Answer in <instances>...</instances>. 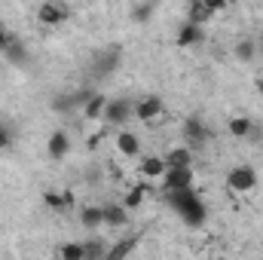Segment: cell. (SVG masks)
Here are the masks:
<instances>
[{"mask_svg":"<svg viewBox=\"0 0 263 260\" xmlns=\"http://www.w3.org/2000/svg\"><path fill=\"white\" fill-rule=\"evenodd\" d=\"M162 159H165V169H193V150L187 144L172 147Z\"/></svg>","mask_w":263,"mask_h":260,"instance_id":"5bb4252c","label":"cell"},{"mask_svg":"<svg viewBox=\"0 0 263 260\" xmlns=\"http://www.w3.org/2000/svg\"><path fill=\"white\" fill-rule=\"evenodd\" d=\"M257 52H260V46H257L254 37H242V40L236 43V59H239V62H254Z\"/></svg>","mask_w":263,"mask_h":260,"instance_id":"d6986e66","label":"cell"},{"mask_svg":"<svg viewBox=\"0 0 263 260\" xmlns=\"http://www.w3.org/2000/svg\"><path fill=\"white\" fill-rule=\"evenodd\" d=\"M147 190H150L147 184H135V187H132L129 193L123 196V208H126V211H135V208H138V205L144 202V196H147Z\"/></svg>","mask_w":263,"mask_h":260,"instance_id":"603a6c76","label":"cell"},{"mask_svg":"<svg viewBox=\"0 0 263 260\" xmlns=\"http://www.w3.org/2000/svg\"><path fill=\"white\" fill-rule=\"evenodd\" d=\"M3 55H6L12 65H25V62H28V49H25V43H22V40H12V43L3 49Z\"/></svg>","mask_w":263,"mask_h":260,"instance_id":"cb8c5ba5","label":"cell"},{"mask_svg":"<svg viewBox=\"0 0 263 260\" xmlns=\"http://www.w3.org/2000/svg\"><path fill=\"white\" fill-rule=\"evenodd\" d=\"M254 132V120L251 117H233L230 120V135L233 138H251Z\"/></svg>","mask_w":263,"mask_h":260,"instance_id":"7402d4cb","label":"cell"},{"mask_svg":"<svg viewBox=\"0 0 263 260\" xmlns=\"http://www.w3.org/2000/svg\"><path fill=\"white\" fill-rule=\"evenodd\" d=\"M211 18H214V9H211L205 0H190V3H187V22H190V25L205 28Z\"/></svg>","mask_w":263,"mask_h":260,"instance_id":"e0dca14e","label":"cell"},{"mask_svg":"<svg viewBox=\"0 0 263 260\" xmlns=\"http://www.w3.org/2000/svg\"><path fill=\"white\" fill-rule=\"evenodd\" d=\"M257 89H260V95H263V77H260V80H257Z\"/></svg>","mask_w":263,"mask_h":260,"instance_id":"f546056e","label":"cell"},{"mask_svg":"<svg viewBox=\"0 0 263 260\" xmlns=\"http://www.w3.org/2000/svg\"><path fill=\"white\" fill-rule=\"evenodd\" d=\"M153 12H156V3H132L129 18L135 25H147V22L153 18Z\"/></svg>","mask_w":263,"mask_h":260,"instance_id":"44dd1931","label":"cell"},{"mask_svg":"<svg viewBox=\"0 0 263 260\" xmlns=\"http://www.w3.org/2000/svg\"><path fill=\"white\" fill-rule=\"evenodd\" d=\"M101 211H104V227H110V230L129 227L132 214L123 208V202H107V205H101Z\"/></svg>","mask_w":263,"mask_h":260,"instance_id":"ba28073f","label":"cell"},{"mask_svg":"<svg viewBox=\"0 0 263 260\" xmlns=\"http://www.w3.org/2000/svg\"><path fill=\"white\" fill-rule=\"evenodd\" d=\"M123 65V49L120 46H107V49H101L95 59H92V77L95 80H104V77H110V73H117V67Z\"/></svg>","mask_w":263,"mask_h":260,"instance_id":"277c9868","label":"cell"},{"mask_svg":"<svg viewBox=\"0 0 263 260\" xmlns=\"http://www.w3.org/2000/svg\"><path fill=\"white\" fill-rule=\"evenodd\" d=\"M162 110H165V107H162V98H159V95H144V98L135 101V120H138V123L153 126V120H159Z\"/></svg>","mask_w":263,"mask_h":260,"instance_id":"8992f818","label":"cell"},{"mask_svg":"<svg viewBox=\"0 0 263 260\" xmlns=\"http://www.w3.org/2000/svg\"><path fill=\"white\" fill-rule=\"evenodd\" d=\"M59 260H86V245L83 242H62L59 245Z\"/></svg>","mask_w":263,"mask_h":260,"instance_id":"ffe728a7","label":"cell"},{"mask_svg":"<svg viewBox=\"0 0 263 260\" xmlns=\"http://www.w3.org/2000/svg\"><path fill=\"white\" fill-rule=\"evenodd\" d=\"M46 153H49V159H65L70 153V135L65 129H55L46 141Z\"/></svg>","mask_w":263,"mask_h":260,"instance_id":"4fadbf2b","label":"cell"},{"mask_svg":"<svg viewBox=\"0 0 263 260\" xmlns=\"http://www.w3.org/2000/svg\"><path fill=\"white\" fill-rule=\"evenodd\" d=\"M138 242H141V236L138 233H132V236H123L120 242H114L110 248H107V254L101 260H129V254L138 248Z\"/></svg>","mask_w":263,"mask_h":260,"instance_id":"7c38bea8","label":"cell"},{"mask_svg":"<svg viewBox=\"0 0 263 260\" xmlns=\"http://www.w3.org/2000/svg\"><path fill=\"white\" fill-rule=\"evenodd\" d=\"M9 147H12V132H9V126H3V123H0V153H3V150H9Z\"/></svg>","mask_w":263,"mask_h":260,"instance_id":"4316f807","label":"cell"},{"mask_svg":"<svg viewBox=\"0 0 263 260\" xmlns=\"http://www.w3.org/2000/svg\"><path fill=\"white\" fill-rule=\"evenodd\" d=\"M257 187V172H254V165H233L230 172H227V190H233V193L245 196L251 193Z\"/></svg>","mask_w":263,"mask_h":260,"instance_id":"3957f363","label":"cell"},{"mask_svg":"<svg viewBox=\"0 0 263 260\" xmlns=\"http://www.w3.org/2000/svg\"><path fill=\"white\" fill-rule=\"evenodd\" d=\"M205 3H208V6H211V9H214V15H217V12H223V9H227V3H223V0H205Z\"/></svg>","mask_w":263,"mask_h":260,"instance_id":"f1b7e54d","label":"cell"},{"mask_svg":"<svg viewBox=\"0 0 263 260\" xmlns=\"http://www.w3.org/2000/svg\"><path fill=\"white\" fill-rule=\"evenodd\" d=\"M132 120H135V101H132V98H110L101 123L123 129V126H126V123H132Z\"/></svg>","mask_w":263,"mask_h":260,"instance_id":"5b68a950","label":"cell"},{"mask_svg":"<svg viewBox=\"0 0 263 260\" xmlns=\"http://www.w3.org/2000/svg\"><path fill=\"white\" fill-rule=\"evenodd\" d=\"M80 224L86 227V230H98V227H104V211H101V205H83L80 208Z\"/></svg>","mask_w":263,"mask_h":260,"instance_id":"ac0fdd59","label":"cell"},{"mask_svg":"<svg viewBox=\"0 0 263 260\" xmlns=\"http://www.w3.org/2000/svg\"><path fill=\"white\" fill-rule=\"evenodd\" d=\"M199 43H205V28L184 22L181 31H178V46H181V49H193V46H199Z\"/></svg>","mask_w":263,"mask_h":260,"instance_id":"2e32d148","label":"cell"},{"mask_svg":"<svg viewBox=\"0 0 263 260\" xmlns=\"http://www.w3.org/2000/svg\"><path fill=\"white\" fill-rule=\"evenodd\" d=\"M70 3L65 0H43L40 6H37V22L40 25H46V28H59V25H65L67 18H70Z\"/></svg>","mask_w":263,"mask_h":260,"instance_id":"7a4b0ae2","label":"cell"},{"mask_svg":"<svg viewBox=\"0 0 263 260\" xmlns=\"http://www.w3.org/2000/svg\"><path fill=\"white\" fill-rule=\"evenodd\" d=\"M168 205L181 214V220H187L190 227H199L205 220V202L199 199L193 190H184V193H168Z\"/></svg>","mask_w":263,"mask_h":260,"instance_id":"6da1fadb","label":"cell"},{"mask_svg":"<svg viewBox=\"0 0 263 260\" xmlns=\"http://www.w3.org/2000/svg\"><path fill=\"white\" fill-rule=\"evenodd\" d=\"M43 202H46L49 208H59V211H62V208H65V193H55V190H46V193H43Z\"/></svg>","mask_w":263,"mask_h":260,"instance_id":"484cf974","label":"cell"},{"mask_svg":"<svg viewBox=\"0 0 263 260\" xmlns=\"http://www.w3.org/2000/svg\"><path fill=\"white\" fill-rule=\"evenodd\" d=\"M260 251H263V239H260Z\"/></svg>","mask_w":263,"mask_h":260,"instance_id":"4dcf8cb0","label":"cell"},{"mask_svg":"<svg viewBox=\"0 0 263 260\" xmlns=\"http://www.w3.org/2000/svg\"><path fill=\"white\" fill-rule=\"evenodd\" d=\"M117 150H120V156H141V138L135 135L132 129H120L117 132Z\"/></svg>","mask_w":263,"mask_h":260,"instance_id":"9a60e30c","label":"cell"},{"mask_svg":"<svg viewBox=\"0 0 263 260\" xmlns=\"http://www.w3.org/2000/svg\"><path fill=\"white\" fill-rule=\"evenodd\" d=\"M165 159L162 156H144L141 159V165H138V175L144 178V181H162L165 178Z\"/></svg>","mask_w":263,"mask_h":260,"instance_id":"8fae6325","label":"cell"},{"mask_svg":"<svg viewBox=\"0 0 263 260\" xmlns=\"http://www.w3.org/2000/svg\"><path fill=\"white\" fill-rule=\"evenodd\" d=\"M12 40H15V37H12V31H9V28L3 25V18H0V52H3V49L12 43Z\"/></svg>","mask_w":263,"mask_h":260,"instance_id":"83f0119b","label":"cell"},{"mask_svg":"<svg viewBox=\"0 0 263 260\" xmlns=\"http://www.w3.org/2000/svg\"><path fill=\"white\" fill-rule=\"evenodd\" d=\"M86 245V260H101L107 254V242H101V239H89V242H83Z\"/></svg>","mask_w":263,"mask_h":260,"instance_id":"d4e9b609","label":"cell"},{"mask_svg":"<svg viewBox=\"0 0 263 260\" xmlns=\"http://www.w3.org/2000/svg\"><path fill=\"white\" fill-rule=\"evenodd\" d=\"M208 138H211V132L202 123V117H187V120H184V141H187V147L205 144Z\"/></svg>","mask_w":263,"mask_h":260,"instance_id":"9c48e42d","label":"cell"},{"mask_svg":"<svg viewBox=\"0 0 263 260\" xmlns=\"http://www.w3.org/2000/svg\"><path fill=\"white\" fill-rule=\"evenodd\" d=\"M193 181H196L193 169H168L162 178V187L165 193H184V190H193Z\"/></svg>","mask_w":263,"mask_h":260,"instance_id":"52a82bcc","label":"cell"},{"mask_svg":"<svg viewBox=\"0 0 263 260\" xmlns=\"http://www.w3.org/2000/svg\"><path fill=\"white\" fill-rule=\"evenodd\" d=\"M107 101H110V98H107L104 92H92V98H89V101L83 104V110H80V114H83V120H89V123H98V120H104Z\"/></svg>","mask_w":263,"mask_h":260,"instance_id":"30bf717a","label":"cell"}]
</instances>
